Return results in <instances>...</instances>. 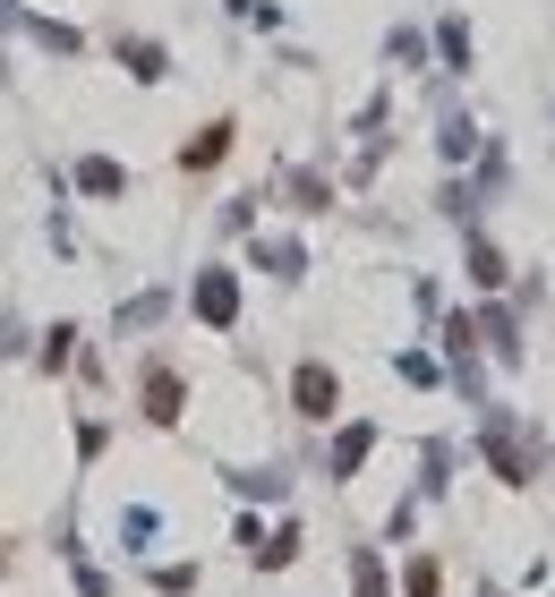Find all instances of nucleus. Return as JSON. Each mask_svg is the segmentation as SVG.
Segmentation results:
<instances>
[{
  "label": "nucleus",
  "mask_w": 555,
  "mask_h": 597,
  "mask_svg": "<svg viewBox=\"0 0 555 597\" xmlns=\"http://www.w3.org/2000/svg\"><path fill=\"white\" fill-rule=\"evenodd\" d=\"M146 418H154V427H171V418H180V376H171V367H154V376H146Z\"/></svg>",
  "instance_id": "nucleus-3"
},
{
  "label": "nucleus",
  "mask_w": 555,
  "mask_h": 597,
  "mask_svg": "<svg viewBox=\"0 0 555 597\" xmlns=\"http://www.w3.org/2000/svg\"><path fill=\"white\" fill-rule=\"evenodd\" d=\"M299 418H333V402H342V384H333V367H299Z\"/></svg>",
  "instance_id": "nucleus-1"
},
{
  "label": "nucleus",
  "mask_w": 555,
  "mask_h": 597,
  "mask_svg": "<svg viewBox=\"0 0 555 597\" xmlns=\"http://www.w3.org/2000/svg\"><path fill=\"white\" fill-rule=\"evenodd\" d=\"M196 316H205V324H231V316H239V282H231V274H205V282H196Z\"/></svg>",
  "instance_id": "nucleus-2"
},
{
  "label": "nucleus",
  "mask_w": 555,
  "mask_h": 597,
  "mask_svg": "<svg viewBox=\"0 0 555 597\" xmlns=\"http://www.w3.org/2000/svg\"><path fill=\"white\" fill-rule=\"evenodd\" d=\"M231 9H257V18H265V0H231Z\"/></svg>",
  "instance_id": "nucleus-9"
},
{
  "label": "nucleus",
  "mask_w": 555,
  "mask_h": 597,
  "mask_svg": "<svg viewBox=\"0 0 555 597\" xmlns=\"http://www.w3.org/2000/svg\"><path fill=\"white\" fill-rule=\"evenodd\" d=\"M231 154V120H214V128H196V146L180 162H189V171H205V162H223Z\"/></svg>",
  "instance_id": "nucleus-4"
},
{
  "label": "nucleus",
  "mask_w": 555,
  "mask_h": 597,
  "mask_svg": "<svg viewBox=\"0 0 555 597\" xmlns=\"http://www.w3.org/2000/svg\"><path fill=\"white\" fill-rule=\"evenodd\" d=\"M367 444H376V427H351V436L333 444V478H351V470H360V461H367Z\"/></svg>",
  "instance_id": "nucleus-5"
},
{
  "label": "nucleus",
  "mask_w": 555,
  "mask_h": 597,
  "mask_svg": "<svg viewBox=\"0 0 555 597\" xmlns=\"http://www.w3.org/2000/svg\"><path fill=\"white\" fill-rule=\"evenodd\" d=\"M120 61H129V77H163V52L154 43H120Z\"/></svg>",
  "instance_id": "nucleus-7"
},
{
  "label": "nucleus",
  "mask_w": 555,
  "mask_h": 597,
  "mask_svg": "<svg viewBox=\"0 0 555 597\" xmlns=\"http://www.w3.org/2000/svg\"><path fill=\"white\" fill-rule=\"evenodd\" d=\"M77 189H86V196H120L129 180H120V162H86V171H77Z\"/></svg>",
  "instance_id": "nucleus-6"
},
{
  "label": "nucleus",
  "mask_w": 555,
  "mask_h": 597,
  "mask_svg": "<svg viewBox=\"0 0 555 597\" xmlns=\"http://www.w3.org/2000/svg\"><path fill=\"white\" fill-rule=\"evenodd\" d=\"M360 597H385V564L376 555H360Z\"/></svg>",
  "instance_id": "nucleus-8"
}]
</instances>
